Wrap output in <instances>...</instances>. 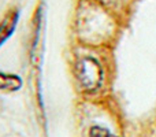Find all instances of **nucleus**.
Segmentation results:
<instances>
[{
    "instance_id": "f03ea898",
    "label": "nucleus",
    "mask_w": 156,
    "mask_h": 137,
    "mask_svg": "<svg viewBox=\"0 0 156 137\" xmlns=\"http://www.w3.org/2000/svg\"><path fill=\"white\" fill-rule=\"evenodd\" d=\"M19 19L18 11H12V13L7 14L0 22V47L10 38V36L14 33L16 26V22Z\"/></svg>"
},
{
    "instance_id": "39448f33",
    "label": "nucleus",
    "mask_w": 156,
    "mask_h": 137,
    "mask_svg": "<svg viewBox=\"0 0 156 137\" xmlns=\"http://www.w3.org/2000/svg\"><path fill=\"white\" fill-rule=\"evenodd\" d=\"M100 2H103V3H104V4H105V3H112L114 0H100Z\"/></svg>"
},
{
    "instance_id": "20e7f679",
    "label": "nucleus",
    "mask_w": 156,
    "mask_h": 137,
    "mask_svg": "<svg viewBox=\"0 0 156 137\" xmlns=\"http://www.w3.org/2000/svg\"><path fill=\"white\" fill-rule=\"evenodd\" d=\"M90 137H114L108 130L103 129V128H93L90 130Z\"/></svg>"
},
{
    "instance_id": "f257e3e1",
    "label": "nucleus",
    "mask_w": 156,
    "mask_h": 137,
    "mask_svg": "<svg viewBox=\"0 0 156 137\" xmlns=\"http://www.w3.org/2000/svg\"><path fill=\"white\" fill-rule=\"evenodd\" d=\"M77 77L85 91H94L100 86L103 71L100 65L92 58H82L76 66Z\"/></svg>"
},
{
    "instance_id": "7ed1b4c3",
    "label": "nucleus",
    "mask_w": 156,
    "mask_h": 137,
    "mask_svg": "<svg viewBox=\"0 0 156 137\" xmlns=\"http://www.w3.org/2000/svg\"><path fill=\"white\" fill-rule=\"evenodd\" d=\"M21 86H22V80L18 75L0 73V91L14 92V91H18Z\"/></svg>"
}]
</instances>
